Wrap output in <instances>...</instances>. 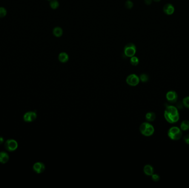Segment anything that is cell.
Returning <instances> with one entry per match:
<instances>
[{
    "instance_id": "12",
    "label": "cell",
    "mask_w": 189,
    "mask_h": 188,
    "mask_svg": "<svg viewBox=\"0 0 189 188\" xmlns=\"http://www.w3.org/2000/svg\"><path fill=\"white\" fill-rule=\"evenodd\" d=\"M69 55L65 52H62L58 55V60L60 63H67L69 61Z\"/></svg>"
},
{
    "instance_id": "23",
    "label": "cell",
    "mask_w": 189,
    "mask_h": 188,
    "mask_svg": "<svg viewBox=\"0 0 189 188\" xmlns=\"http://www.w3.org/2000/svg\"><path fill=\"white\" fill-rule=\"evenodd\" d=\"M125 7L126 8L130 10L133 7V3L131 0H127L125 2Z\"/></svg>"
},
{
    "instance_id": "25",
    "label": "cell",
    "mask_w": 189,
    "mask_h": 188,
    "mask_svg": "<svg viewBox=\"0 0 189 188\" xmlns=\"http://www.w3.org/2000/svg\"><path fill=\"white\" fill-rule=\"evenodd\" d=\"M184 140L186 144H189V134L184 137Z\"/></svg>"
},
{
    "instance_id": "15",
    "label": "cell",
    "mask_w": 189,
    "mask_h": 188,
    "mask_svg": "<svg viewBox=\"0 0 189 188\" xmlns=\"http://www.w3.org/2000/svg\"><path fill=\"white\" fill-rule=\"evenodd\" d=\"M9 159L8 155L4 152H0V162L2 163H6Z\"/></svg>"
},
{
    "instance_id": "27",
    "label": "cell",
    "mask_w": 189,
    "mask_h": 188,
    "mask_svg": "<svg viewBox=\"0 0 189 188\" xmlns=\"http://www.w3.org/2000/svg\"><path fill=\"white\" fill-rule=\"evenodd\" d=\"M3 142V138H2V137H0V144H2Z\"/></svg>"
},
{
    "instance_id": "19",
    "label": "cell",
    "mask_w": 189,
    "mask_h": 188,
    "mask_svg": "<svg viewBox=\"0 0 189 188\" xmlns=\"http://www.w3.org/2000/svg\"><path fill=\"white\" fill-rule=\"evenodd\" d=\"M130 63L133 66H137L139 63V60L138 58L135 55L133 57H130Z\"/></svg>"
},
{
    "instance_id": "7",
    "label": "cell",
    "mask_w": 189,
    "mask_h": 188,
    "mask_svg": "<svg viewBox=\"0 0 189 188\" xmlns=\"http://www.w3.org/2000/svg\"><path fill=\"white\" fill-rule=\"evenodd\" d=\"M37 118V114L34 112H29L25 113L23 116V119L26 122H32Z\"/></svg>"
},
{
    "instance_id": "6",
    "label": "cell",
    "mask_w": 189,
    "mask_h": 188,
    "mask_svg": "<svg viewBox=\"0 0 189 188\" xmlns=\"http://www.w3.org/2000/svg\"><path fill=\"white\" fill-rule=\"evenodd\" d=\"M5 147L9 151H14L18 147V143L14 140H8L5 143Z\"/></svg>"
},
{
    "instance_id": "16",
    "label": "cell",
    "mask_w": 189,
    "mask_h": 188,
    "mask_svg": "<svg viewBox=\"0 0 189 188\" xmlns=\"http://www.w3.org/2000/svg\"><path fill=\"white\" fill-rule=\"evenodd\" d=\"M180 129L183 131H188L189 130V121L187 120H183V121L180 124Z\"/></svg>"
},
{
    "instance_id": "21",
    "label": "cell",
    "mask_w": 189,
    "mask_h": 188,
    "mask_svg": "<svg viewBox=\"0 0 189 188\" xmlns=\"http://www.w3.org/2000/svg\"><path fill=\"white\" fill-rule=\"evenodd\" d=\"M7 15V10L5 8L1 7H0V18L5 17Z\"/></svg>"
},
{
    "instance_id": "3",
    "label": "cell",
    "mask_w": 189,
    "mask_h": 188,
    "mask_svg": "<svg viewBox=\"0 0 189 188\" xmlns=\"http://www.w3.org/2000/svg\"><path fill=\"white\" fill-rule=\"evenodd\" d=\"M123 51L126 57H131L135 55L137 51V48L133 43H129L125 45Z\"/></svg>"
},
{
    "instance_id": "4",
    "label": "cell",
    "mask_w": 189,
    "mask_h": 188,
    "mask_svg": "<svg viewBox=\"0 0 189 188\" xmlns=\"http://www.w3.org/2000/svg\"><path fill=\"white\" fill-rule=\"evenodd\" d=\"M140 79L138 76L136 74H131L128 76L126 78L127 83L131 86H136L139 84Z\"/></svg>"
},
{
    "instance_id": "28",
    "label": "cell",
    "mask_w": 189,
    "mask_h": 188,
    "mask_svg": "<svg viewBox=\"0 0 189 188\" xmlns=\"http://www.w3.org/2000/svg\"><path fill=\"white\" fill-rule=\"evenodd\" d=\"M153 1H154V2H160L161 0H153Z\"/></svg>"
},
{
    "instance_id": "8",
    "label": "cell",
    "mask_w": 189,
    "mask_h": 188,
    "mask_svg": "<svg viewBox=\"0 0 189 188\" xmlns=\"http://www.w3.org/2000/svg\"><path fill=\"white\" fill-rule=\"evenodd\" d=\"M164 117L165 120L170 124L175 123L179 120V115L173 116L167 113H164Z\"/></svg>"
},
{
    "instance_id": "18",
    "label": "cell",
    "mask_w": 189,
    "mask_h": 188,
    "mask_svg": "<svg viewBox=\"0 0 189 188\" xmlns=\"http://www.w3.org/2000/svg\"><path fill=\"white\" fill-rule=\"evenodd\" d=\"M49 5L53 10H56L59 7V2L58 0H51Z\"/></svg>"
},
{
    "instance_id": "26",
    "label": "cell",
    "mask_w": 189,
    "mask_h": 188,
    "mask_svg": "<svg viewBox=\"0 0 189 188\" xmlns=\"http://www.w3.org/2000/svg\"><path fill=\"white\" fill-rule=\"evenodd\" d=\"M153 0H144V3L147 5H151Z\"/></svg>"
},
{
    "instance_id": "2",
    "label": "cell",
    "mask_w": 189,
    "mask_h": 188,
    "mask_svg": "<svg viewBox=\"0 0 189 188\" xmlns=\"http://www.w3.org/2000/svg\"><path fill=\"white\" fill-rule=\"evenodd\" d=\"M182 130L180 129V127H178L177 126H173L170 127L168 132V137L171 140L174 141L180 140L182 137Z\"/></svg>"
},
{
    "instance_id": "5",
    "label": "cell",
    "mask_w": 189,
    "mask_h": 188,
    "mask_svg": "<svg viewBox=\"0 0 189 188\" xmlns=\"http://www.w3.org/2000/svg\"><path fill=\"white\" fill-rule=\"evenodd\" d=\"M166 99L171 103H175L178 99L177 93L174 91H169L166 94Z\"/></svg>"
},
{
    "instance_id": "14",
    "label": "cell",
    "mask_w": 189,
    "mask_h": 188,
    "mask_svg": "<svg viewBox=\"0 0 189 188\" xmlns=\"http://www.w3.org/2000/svg\"><path fill=\"white\" fill-rule=\"evenodd\" d=\"M53 34L55 37L60 38L63 35V29L60 27H55L53 29Z\"/></svg>"
},
{
    "instance_id": "29",
    "label": "cell",
    "mask_w": 189,
    "mask_h": 188,
    "mask_svg": "<svg viewBox=\"0 0 189 188\" xmlns=\"http://www.w3.org/2000/svg\"><path fill=\"white\" fill-rule=\"evenodd\" d=\"M48 1H51V0H48Z\"/></svg>"
},
{
    "instance_id": "9",
    "label": "cell",
    "mask_w": 189,
    "mask_h": 188,
    "mask_svg": "<svg viewBox=\"0 0 189 188\" xmlns=\"http://www.w3.org/2000/svg\"><path fill=\"white\" fill-rule=\"evenodd\" d=\"M163 11L166 15H172L175 12V7L171 3H167L164 5Z\"/></svg>"
},
{
    "instance_id": "24",
    "label": "cell",
    "mask_w": 189,
    "mask_h": 188,
    "mask_svg": "<svg viewBox=\"0 0 189 188\" xmlns=\"http://www.w3.org/2000/svg\"><path fill=\"white\" fill-rule=\"evenodd\" d=\"M151 179L154 182H158L160 180V176L157 174H153L151 175Z\"/></svg>"
},
{
    "instance_id": "22",
    "label": "cell",
    "mask_w": 189,
    "mask_h": 188,
    "mask_svg": "<svg viewBox=\"0 0 189 188\" xmlns=\"http://www.w3.org/2000/svg\"><path fill=\"white\" fill-rule=\"evenodd\" d=\"M183 104L185 108L189 109V96H187L183 98Z\"/></svg>"
},
{
    "instance_id": "1",
    "label": "cell",
    "mask_w": 189,
    "mask_h": 188,
    "mask_svg": "<svg viewBox=\"0 0 189 188\" xmlns=\"http://www.w3.org/2000/svg\"><path fill=\"white\" fill-rule=\"evenodd\" d=\"M139 131L143 135L149 137L153 135L155 130L154 126L148 122H145L142 123L140 126Z\"/></svg>"
},
{
    "instance_id": "17",
    "label": "cell",
    "mask_w": 189,
    "mask_h": 188,
    "mask_svg": "<svg viewBox=\"0 0 189 188\" xmlns=\"http://www.w3.org/2000/svg\"><path fill=\"white\" fill-rule=\"evenodd\" d=\"M156 118V115L154 112H148L145 115V119L147 121L152 122L155 120Z\"/></svg>"
},
{
    "instance_id": "11",
    "label": "cell",
    "mask_w": 189,
    "mask_h": 188,
    "mask_svg": "<svg viewBox=\"0 0 189 188\" xmlns=\"http://www.w3.org/2000/svg\"><path fill=\"white\" fill-rule=\"evenodd\" d=\"M45 166L42 162H37L33 166V170L38 174L43 173L45 170Z\"/></svg>"
},
{
    "instance_id": "13",
    "label": "cell",
    "mask_w": 189,
    "mask_h": 188,
    "mask_svg": "<svg viewBox=\"0 0 189 188\" xmlns=\"http://www.w3.org/2000/svg\"><path fill=\"white\" fill-rule=\"evenodd\" d=\"M143 172L145 173V175L148 176H151L153 174H154V168L150 164H147L144 167Z\"/></svg>"
},
{
    "instance_id": "10",
    "label": "cell",
    "mask_w": 189,
    "mask_h": 188,
    "mask_svg": "<svg viewBox=\"0 0 189 188\" xmlns=\"http://www.w3.org/2000/svg\"><path fill=\"white\" fill-rule=\"evenodd\" d=\"M164 113H167L173 116L179 115L177 109L173 106H168L165 108Z\"/></svg>"
},
{
    "instance_id": "20",
    "label": "cell",
    "mask_w": 189,
    "mask_h": 188,
    "mask_svg": "<svg viewBox=\"0 0 189 188\" xmlns=\"http://www.w3.org/2000/svg\"><path fill=\"white\" fill-rule=\"evenodd\" d=\"M149 76L145 74H142L139 76V79L142 82H147L149 80Z\"/></svg>"
}]
</instances>
